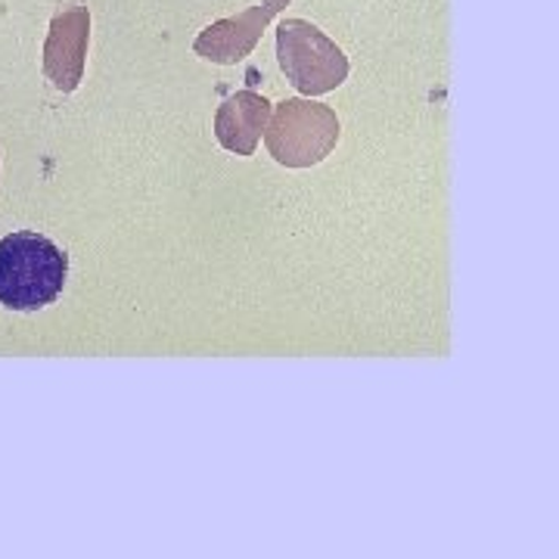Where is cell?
<instances>
[{
	"label": "cell",
	"mask_w": 559,
	"mask_h": 559,
	"mask_svg": "<svg viewBox=\"0 0 559 559\" xmlns=\"http://www.w3.org/2000/svg\"><path fill=\"white\" fill-rule=\"evenodd\" d=\"M69 280V255L35 230L0 240V305L32 314L60 299Z\"/></svg>",
	"instance_id": "1"
},
{
	"label": "cell",
	"mask_w": 559,
	"mask_h": 559,
	"mask_svg": "<svg viewBox=\"0 0 559 559\" xmlns=\"http://www.w3.org/2000/svg\"><path fill=\"white\" fill-rule=\"evenodd\" d=\"M342 138V121L333 106L308 97L277 103L264 128L267 153L283 168H314L326 159Z\"/></svg>",
	"instance_id": "2"
},
{
	"label": "cell",
	"mask_w": 559,
	"mask_h": 559,
	"mask_svg": "<svg viewBox=\"0 0 559 559\" xmlns=\"http://www.w3.org/2000/svg\"><path fill=\"white\" fill-rule=\"evenodd\" d=\"M277 62L286 81L308 100L342 87L352 72L345 50L308 20L280 22Z\"/></svg>",
	"instance_id": "3"
},
{
	"label": "cell",
	"mask_w": 559,
	"mask_h": 559,
	"mask_svg": "<svg viewBox=\"0 0 559 559\" xmlns=\"http://www.w3.org/2000/svg\"><path fill=\"white\" fill-rule=\"evenodd\" d=\"M87 47H91V13L84 3L60 10L50 32L44 40V75L60 91V94H75L84 81V66H87Z\"/></svg>",
	"instance_id": "4"
},
{
	"label": "cell",
	"mask_w": 559,
	"mask_h": 559,
	"mask_svg": "<svg viewBox=\"0 0 559 559\" xmlns=\"http://www.w3.org/2000/svg\"><path fill=\"white\" fill-rule=\"evenodd\" d=\"M286 7H289V0H261L255 7L242 10L240 16H227V20L205 25L193 40V53L205 62H215V66H237V62L249 60L252 50L259 47L264 28Z\"/></svg>",
	"instance_id": "5"
},
{
	"label": "cell",
	"mask_w": 559,
	"mask_h": 559,
	"mask_svg": "<svg viewBox=\"0 0 559 559\" xmlns=\"http://www.w3.org/2000/svg\"><path fill=\"white\" fill-rule=\"evenodd\" d=\"M271 112H274V106L264 94L237 91L234 97L221 103L215 112V140L234 156H242V159L255 156Z\"/></svg>",
	"instance_id": "6"
}]
</instances>
